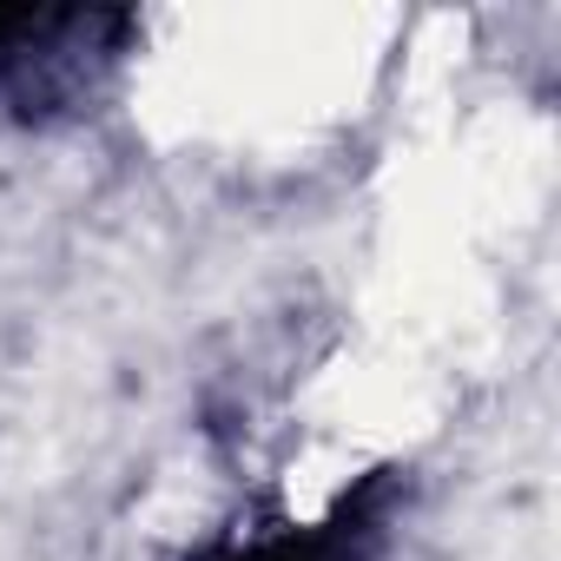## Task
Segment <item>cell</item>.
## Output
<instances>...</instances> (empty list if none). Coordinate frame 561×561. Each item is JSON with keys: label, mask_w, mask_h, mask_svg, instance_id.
Here are the masks:
<instances>
[{"label": "cell", "mask_w": 561, "mask_h": 561, "mask_svg": "<svg viewBox=\"0 0 561 561\" xmlns=\"http://www.w3.org/2000/svg\"><path fill=\"white\" fill-rule=\"evenodd\" d=\"M377 535V515L364 502H344L324 528H285V535H271L231 561H357V548Z\"/></svg>", "instance_id": "cell-2"}, {"label": "cell", "mask_w": 561, "mask_h": 561, "mask_svg": "<svg viewBox=\"0 0 561 561\" xmlns=\"http://www.w3.org/2000/svg\"><path fill=\"white\" fill-rule=\"evenodd\" d=\"M133 14H0V100L27 119L93 100L100 73L119 60Z\"/></svg>", "instance_id": "cell-1"}]
</instances>
